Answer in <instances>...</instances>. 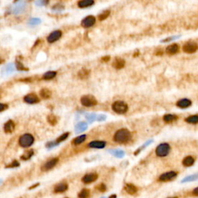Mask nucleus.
<instances>
[{
	"mask_svg": "<svg viewBox=\"0 0 198 198\" xmlns=\"http://www.w3.org/2000/svg\"><path fill=\"white\" fill-rule=\"evenodd\" d=\"M87 128H88V124H87L86 122H79L75 126V132H76L77 134H78V133H81V132L85 131Z\"/></svg>",
	"mask_w": 198,
	"mask_h": 198,
	"instance_id": "a211bd4d",
	"label": "nucleus"
},
{
	"mask_svg": "<svg viewBox=\"0 0 198 198\" xmlns=\"http://www.w3.org/2000/svg\"><path fill=\"white\" fill-rule=\"evenodd\" d=\"M20 166V163H19L16 160H14L13 162H11L9 165H8V166H6L7 168H12V167H17V166Z\"/></svg>",
	"mask_w": 198,
	"mask_h": 198,
	"instance_id": "79ce46f5",
	"label": "nucleus"
},
{
	"mask_svg": "<svg viewBox=\"0 0 198 198\" xmlns=\"http://www.w3.org/2000/svg\"><path fill=\"white\" fill-rule=\"evenodd\" d=\"M109 198H116V196L115 195V194H113V195H112V196H111Z\"/></svg>",
	"mask_w": 198,
	"mask_h": 198,
	"instance_id": "603ef678",
	"label": "nucleus"
},
{
	"mask_svg": "<svg viewBox=\"0 0 198 198\" xmlns=\"http://www.w3.org/2000/svg\"><path fill=\"white\" fill-rule=\"evenodd\" d=\"M58 161H59L58 158L51 159V160L47 161V162L42 166V170H44V171H48V170H51V169L54 168V166L57 164Z\"/></svg>",
	"mask_w": 198,
	"mask_h": 198,
	"instance_id": "9d476101",
	"label": "nucleus"
},
{
	"mask_svg": "<svg viewBox=\"0 0 198 198\" xmlns=\"http://www.w3.org/2000/svg\"><path fill=\"white\" fill-rule=\"evenodd\" d=\"M24 102L28 104H35L40 102V99L37 95L35 94H29L24 97Z\"/></svg>",
	"mask_w": 198,
	"mask_h": 198,
	"instance_id": "ddd939ff",
	"label": "nucleus"
},
{
	"mask_svg": "<svg viewBox=\"0 0 198 198\" xmlns=\"http://www.w3.org/2000/svg\"><path fill=\"white\" fill-rule=\"evenodd\" d=\"M90 195L89 190L87 189H83L79 194H78V197L79 198H88Z\"/></svg>",
	"mask_w": 198,
	"mask_h": 198,
	"instance_id": "473e14b6",
	"label": "nucleus"
},
{
	"mask_svg": "<svg viewBox=\"0 0 198 198\" xmlns=\"http://www.w3.org/2000/svg\"><path fill=\"white\" fill-rule=\"evenodd\" d=\"M95 17L93 16H88L81 21V26L84 28H89L95 23Z\"/></svg>",
	"mask_w": 198,
	"mask_h": 198,
	"instance_id": "0eeeda50",
	"label": "nucleus"
},
{
	"mask_svg": "<svg viewBox=\"0 0 198 198\" xmlns=\"http://www.w3.org/2000/svg\"><path fill=\"white\" fill-rule=\"evenodd\" d=\"M86 135H81V136H78L76 139H74V140L72 141L73 144L74 145H79V144H81L82 142H84V141H85V139H86Z\"/></svg>",
	"mask_w": 198,
	"mask_h": 198,
	"instance_id": "bb28decb",
	"label": "nucleus"
},
{
	"mask_svg": "<svg viewBox=\"0 0 198 198\" xmlns=\"http://www.w3.org/2000/svg\"><path fill=\"white\" fill-rule=\"evenodd\" d=\"M15 129V124L14 122L12 120H9L4 125V131L6 133H12Z\"/></svg>",
	"mask_w": 198,
	"mask_h": 198,
	"instance_id": "f3484780",
	"label": "nucleus"
},
{
	"mask_svg": "<svg viewBox=\"0 0 198 198\" xmlns=\"http://www.w3.org/2000/svg\"><path fill=\"white\" fill-rule=\"evenodd\" d=\"M41 23V20L39 18H32L29 20L28 24L30 26H36Z\"/></svg>",
	"mask_w": 198,
	"mask_h": 198,
	"instance_id": "72a5a7b5",
	"label": "nucleus"
},
{
	"mask_svg": "<svg viewBox=\"0 0 198 198\" xmlns=\"http://www.w3.org/2000/svg\"><path fill=\"white\" fill-rule=\"evenodd\" d=\"M6 72L8 73H11L12 71H14L15 70V65L13 64H9L7 66H6Z\"/></svg>",
	"mask_w": 198,
	"mask_h": 198,
	"instance_id": "58836bf2",
	"label": "nucleus"
},
{
	"mask_svg": "<svg viewBox=\"0 0 198 198\" xmlns=\"http://www.w3.org/2000/svg\"><path fill=\"white\" fill-rule=\"evenodd\" d=\"M170 151V146L167 143H162L159 145L156 149V155L160 157H164L169 154Z\"/></svg>",
	"mask_w": 198,
	"mask_h": 198,
	"instance_id": "20e7f679",
	"label": "nucleus"
},
{
	"mask_svg": "<svg viewBox=\"0 0 198 198\" xmlns=\"http://www.w3.org/2000/svg\"><path fill=\"white\" fill-rule=\"evenodd\" d=\"M97 189H98L99 191H101V192H104V191L106 190V186H105L104 183H101L97 186Z\"/></svg>",
	"mask_w": 198,
	"mask_h": 198,
	"instance_id": "a19ab883",
	"label": "nucleus"
},
{
	"mask_svg": "<svg viewBox=\"0 0 198 198\" xmlns=\"http://www.w3.org/2000/svg\"><path fill=\"white\" fill-rule=\"evenodd\" d=\"M40 94L41 98H44V99H48V98H50L51 97V94H51V91L50 90H48V89H46V88H43V89H41L40 91Z\"/></svg>",
	"mask_w": 198,
	"mask_h": 198,
	"instance_id": "5701e85b",
	"label": "nucleus"
},
{
	"mask_svg": "<svg viewBox=\"0 0 198 198\" xmlns=\"http://www.w3.org/2000/svg\"><path fill=\"white\" fill-rule=\"evenodd\" d=\"M33 155V150H28L22 155L21 159L22 160H28L32 157Z\"/></svg>",
	"mask_w": 198,
	"mask_h": 198,
	"instance_id": "c85d7f7f",
	"label": "nucleus"
},
{
	"mask_svg": "<svg viewBox=\"0 0 198 198\" xmlns=\"http://www.w3.org/2000/svg\"><path fill=\"white\" fill-rule=\"evenodd\" d=\"M166 53L168 54H175L179 51V46L177 44H171L170 46H168L166 49Z\"/></svg>",
	"mask_w": 198,
	"mask_h": 198,
	"instance_id": "6ab92c4d",
	"label": "nucleus"
},
{
	"mask_svg": "<svg viewBox=\"0 0 198 198\" xmlns=\"http://www.w3.org/2000/svg\"><path fill=\"white\" fill-rule=\"evenodd\" d=\"M94 4V1L92 0H82V1H79L78 2V6L80 8H86V7H89L91 6L92 5Z\"/></svg>",
	"mask_w": 198,
	"mask_h": 198,
	"instance_id": "4be33fe9",
	"label": "nucleus"
},
{
	"mask_svg": "<svg viewBox=\"0 0 198 198\" xmlns=\"http://www.w3.org/2000/svg\"><path fill=\"white\" fill-rule=\"evenodd\" d=\"M68 136H69V132H66V133L61 135V136H60V137L57 139V142L60 143V142H63V141H64L67 138Z\"/></svg>",
	"mask_w": 198,
	"mask_h": 198,
	"instance_id": "4c0bfd02",
	"label": "nucleus"
},
{
	"mask_svg": "<svg viewBox=\"0 0 198 198\" xmlns=\"http://www.w3.org/2000/svg\"><path fill=\"white\" fill-rule=\"evenodd\" d=\"M64 9V6H62V5H60V4L55 5V6H54V7H53V9L54 10H62V9Z\"/></svg>",
	"mask_w": 198,
	"mask_h": 198,
	"instance_id": "a18cd8bd",
	"label": "nucleus"
},
{
	"mask_svg": "<svg viewBox=\"0 0 198 198\" xmlns=\"http://www.w3.org/2000/svg\"><path fill=\"white\" fill-rule=\"evenodd\" d=\"M125 65V61L122 58L116 57L112 63V66L114 67L115 69H122Z\"/></svg>",
	"mask_w": 198,
	"mask_h": 198,
	"instance_id": "2eb2a0df",
	"label": "nucleus"
},
{
	"mask_svg": "<svg viewBox=\"0 0 198 198\" xmlns=\"http://www.w3.org/2000/svg\"><path fill=\"white\" fill-rule=\"evenodd\" d=\"M198 49V46L197 43L195 42H188L186 43L183 46V50L184 52L187 53V54H193V53L196 52Z\"/></svg>",
	"mask_w": 198,
	"mask_h": 198,
	"instance_id": "423d86ee",
	"label": "nucleus"
},
{
	"mask_svg": "<svg viewBox=\"0 0 198 198\" xmlns=\"http://www.w3.org/2000/svg\"><path fill=\"white\" fill-rule=\"evenodd\" d=\"M193 194L195 195V196H198V187H197V188H195L193 190Z\"/></svg>",
	"mask_w": 198,
	"mask_h": 198,
	"instance_id": "8fccbe9b",
	"label": "nucleus"
},
{
	"mask_svg": "<svg viewBox=\"0 0 198 198\" xmlns=\"http://www.w3.org/2000/svg\"><path fill=\"white\" fill-rule=\"evenodd\" d=\"M197 179H198V174H196V175H192V176H187V177H186V178L183 179V180H182V183L188 182V181H192V180H197Z\"/></svg>",
	"mask_w": 198,
	"mask_h": 198,
	"instance_id": "e433bc0d",
	"label": "nucleus"
},
{
	"mask_svg": "<svg viewBox=\"0 0 198 198\" xmlns=\"http://www.w3.org/2000/svg\"><path fill=\"white\" fill-rule=\"evenodd\" d=\"M109 60H110V57H109V56L103 57L102 58V60L103 61V62H108Z\"/></svg>",
	"mask_w": 198,
	"mask_h": 198,
	"instance_id": "de8ad7c7",
	"label": "nucleus"
},
{
	"mask_svg": "<svg viewBox=\"0 0 198 198\" xmlns=\"http://www.w3.org/2000/svg\"><path fill=\"white\" fill-rule=\"evenodd\" d=\"M97 118H98V116H97L95 114H93V113H91V114H88L86 115V119L88 120V122H94V121L97 119Z\"/></svg>",
	"mask_w": 198,
	"mask_h": 198,
	"instance_id": "c9c22d12",
	"label": "nucleus"
},
{
	"mask_svg": "<svg viewBox=\"0 0 198 198\" xmlns=\"http://www.w3.org/2000/svg\"><path fill=\"white\" fill-rule=\"evenodd\" d=\"M26 3L25 2H22V1H20V2H17L16 3V5L13 7V13L14 14H20V13H22L25 9H26Z\"/></svg>",
	"mask_w": 198,
	"mask_h": 198,
	"instance_id": "6e6552de",
	"label": "nucleus"
},
{
	"mask_svg": "<svg viewBox=\"0 0 198 198\" xmlns=\"http://www.w3.org/2000/svg\"><path fill=\"white\" fill-rule=\"evenodd\" d=\"M112 109L115 112L118 114H125L128 111V105L124 102L118 101L113 103L112 104Z\"/></svg>",
	"mask_w": 198,
	"mask_h": 198,
	"instance_id": "7ed1b4c3",
	"label": "nucleus"
},
{
	"mask_svg": "<svg viewBox=\"0 0 198 198\" xmlns=\"http://www.w3.org/2000/svg\"><path fill=\"white\" fill-rule=\"evenodd\" d=\"M98 179V174L96 173H88L82 178V182L84 183H91L94 182Z\"/></svg>",
	"mask_w": 198,
	"mask_h": 198,
	"instance_id": "f8f14e48",
	"label": "nucleus"
},
{
	"mask_svg": "<svg viewBox=\"0 0 198 198\" xmlns=\"http://www.w3.org/2000/svg\"><path fill=\"white\" fill-rule=\"evenodd\" d=\"M81 103L85 107H92L96 105L97 100L92 95H84L81 98Z\"/></svg>",
	"mask_w": 198,
	"mask_h": 198,
	"instance_id": "39448f33",
	"label": "nucleus"
},
{
	"mask_svg": "<svg viewBox=\"0 0 198 198\" xmlns=\"http://www.w3.org/2000/svg\"><path fill=\"white\" fill-rule=\"evenodd\" d=\"M106 119V116L104 115H98V118H97V120L101 122V121H104Z\"/></svg>",
	"mask_w": 198,
	"mask_h": 198,
	"instance_id": "49530a36",
	"label": "nucleus"
},
{
	"mask_svg": "<svg viewBox=\"0 0 198 198\" xmlns=\"http://www.w3.org/2000/svg\"><path fill=\"white\" fill-rule=\"evenodd\" d=\"M186 122L191 124H197L198 123V115H191L186 118Z\"/></svg>",
	"mask_w": 198,
	"mask_h": 198,
	"instance_id": "2f4dec72",
	"label": "nucleus"
},
{
	"mask_svg": "<svg viewBox=\"0 0 198 198\" xmlns=\"http://www.w3.org/2000/svg\"><path fill=\"white\" fill-rule=\"evenodd\" d=\"M68 188V186L67 183H61L57 184L55 188H54V192L55 193H63L64 191H66Z\"/></svg>",
	"mask_w": 198,
	"mask_h": 198,
	"instance_id": "412c9836",
	"label": "nucleus"
},
{
	"mask_svg": "<svg viewBox=\"0 0 198 198\" xmlns=\"http://www.w3.org/2000/svg\"><path fill=\"white\" fill-rule=\"evenodd\" d=\"M170 198H176V197H170Z\"/></svg>",
	"mask_w": 198,
	"mask_h": 198,
	"instance_id": "864d4df0",
	"label": "nucleus"
},
{
	"mask_svg": "<svg viewBox=\"0 0 198 198\" xmlns=\"http://www.w3.org/2000/svg\"><path fill=\"white\" fill-rule=\"evenodd\" d=\"M110 15V11L109 10H106L104 12H102L99 16H98V19L100 20H104L108 17V16Z\"/></svg>",
	"mask_w": 198,
	"mask_h": 198,
	"instance_id": "f704fd0d",
	"label": "nucleus"
},
{
	"mask_svg": "<svg viewBox=\"0 0 198 198\" xmlns=\"http://www.w3.org/2000/svg\"><path fill=\"white\" fill-rule=\"evenodd\" d=\"M176 119H177V116L175 115L168 114L164 115V117H163V120H164L166 122H173V121L176 120Z\"/></svg>",
	"mask_w": 198,
	"mask_h": 198,
	"instance_id": "c756f323",
	"label": "nucleus"
},
{
	"mask_svg": "<svg viewBox=\"0 0 198 198\" xmlns=\"http://www.w3.org/2000/svg\"><path fill=\"white\" fill-rule=\"evenodd\" d=\"M34 142V138L32 135L30 134H24L20 136V139H19V144L22 147H30L32 146Z\"/></svg>",
	"mask_w": 198,
	"mask_h": 198,
	"instance_id": "f03ea898",
	"label": "nucleus"
},
{
	"mask_svg": "<svg viewBox=\"0 0 198 198\" xmlns=\"http://www.w3.org/2000/svg\"><path fill=\"white\" fill-rule=\"evenodd\" d=\"M191 101L187 99V98H183V99H180V101L177 102L176 103V105L179 107V108H188L191 105Z\"/></svg>",
	"mask_w": 198,
	"mask_h": 198,
	"instance_id": "dca6fc26",
	"label": "nucleus"
},
{
	"mask_svg": "<svg viewBox=\"0 0 198 198\" xmlns=\"http://www.w3.org/2000/svg\"><path fill=\"white\" fill-rule=\"evenodd\" d=\"M194 163V159L192 156H186L183 160V164L185 166H190Z\"/></svg>",
	"mask_w": 198,
	"mask_h": 198,
	"instance_id": "a878e982",
	"label": "nucleus"
},
{
	"mask_svg": "<svg viewBox=\"0 0 198 198\" xmlns=\"http://www.w3.org/2000/svg\"><path fill=\"white\" fill-rule=\"evenodd\" d=\"M61 36H62V32L60 30H55L47 36V41L50 44H52L59 40L61 37Z\"/></svg>",
	"mask_w": 198,
	"mask_h": 198,
	"instance_id": "1a4fd4ad",
	"label": "nucleus"
},
{
	"mask_svg": "<svg viewBox=\"0 0 198 198\" xmlns=\"http://www.w3.org/2000/svg\"><path fill=\"white\" fill-rule=\"evenodd\" d=\"M108 152H110L111 154L113 155L115 157H118V158H122L123 156H125V152L120 149H113V150H109Z\"/></svg>",
	"mask_w": 198,
	"mask_h": 198,
	"instance_id": "b1692460",
	"label": "nucleus"
},
{
	"mask_svg": "<svg viewBox=\"0 0 198 198\" xmlns=\"http://www.w3.org/2000/svg\"><path fill=\"white\" fill-rule=\"evenodd\" d=\"M16 68L20 70H28V69L25 67L20 61H17L16 62Z\"/></svg>",
	"mask_w": 198,
	"mask_h": 198,
	"instance_id": "ea45409f",
	"label": "nucleus"
},
{
	"mask_svg": "<svg viewBox=\"0 0 198 198\" xmlns=\"http://www.w3.org/2000/svg\"><path fill=\"white\" fill-rule=\"evenodd\" d=\"M125 190L128 194H131V195H133V194H136L137 193V187L135 186L133 184L128 183L126 184L125 186Z\"/></svg>",
	"mask_w": 198,
	"mask_h": 198,
	"instance_id": "aec40b11",
	"label": "nucleus"
},
{
	"mask_svg": "<svg viewBox=\"0 0 198 198\" xmlns=\"http://www.w3.org/2000/svg\"><path fill=\"white\" fill-rule=\"evenodd\" d=\"M47 3H48L47 1H36V2H35V4H36V6H45V5H46Z\"/></svg>",
	"mask_w": 198,
	"mask_h": 198,
	"instance_id": "c03bdc74",
	"label": "nucleus"
},
{
	"mask_svg": "<svg viewBox=\"0 0 198 198\" xmlns=\"http://www.w3.org/2000/svg\"><path fill=\"white\" fill-rule=\"evenodd\" d=\"M131 138H132L131 132L126 128H122L115 132L114 136V141L118 143H125L130 140Z\"/></svg>",
	"mask_w": 198,
	"mask_h": 198,
	"instance_id": "f257e3e1",
	"label": "nucleus"
},
{
	"mask_svg": "<svg viewBox=\"0 0 198 198\" xmlns=\"http://www.w3.org/2000/svg\"><path fill=\"white\" fill-rule=\"evenodd\" d=\"M105 146H106V142L104 141H92L88 144V146L90 148L93 149H103L105 147Z\"/></svg>",
	"mask_w": 198,
	"mask_h": 198,
	"instance_id": "4468645a",
	"label": "nucleus"
},
{
	"mask_svg": "<svg viewBox=\"0 0 198 198\" xmlns=\"http://www.w3.org/2000/svg\"><path fill=\"white\" fill-rule=\"evenodd\" d=\"M47 121L51 125H55L57 123V118L54 115H49L47 116Z\"/></svg>",
	"mask_w": 198,
	"mask_h": 198,
	"instance_id": "7c9ffc66",
	"label": "nucleus"
},
{
	"mask_svg": "<svg viewBox=\"0 0 198 198\" xmlns=\"http://www.w3.org/2000/svg\"><path fill=\"white\" fill-rule=\"evenodd\" d=\"M57 75V72L55 71H48V72H46L44 74L43 78L45 79V80H50V79H53L54 78H55Z\"/></svg>",
	"mask_w": 198,
	"mask_h": 198,
	"instance_id": "cd10ccee",
	"label": "nucleus"
},
{
	"mask_svg": "<svg viewBox=\"0 0 198 198\" xmlns=\"http://www.w3.org/2000/svg\"><path fill=\"white\" fill-rule=\"evenodd\" d=\"M177 176V173L174 171H170V172L165 173L162 174L161 176H160L159 180L160 181H169V180H171L173 179H174L176 176Z\"/></svg>",
	"mask_w": 198,
	"mask_h": 198,
	"instance_id": "9b49d317",
	"label": "nucleus"
},
{
	"mask_svg": "<svg viewBox=\"0 0 198 198\" xmlns=\"http://www.w3.org/2000/svg\"><path fill=\"white\" fill-rule=\"evenodd\" d=\"M57 145H59V143L57 142V141H54V142H48V143L46 145V146L47 148H52V147H54V146H57Z\"/></svg>",
	"mask_w": 198,
	"mask_h": 198,
	"instance_id": "37998d69",
	"label": "nucleus"
},
{
	"mask_svg": "<svg viewBox=\"0 0 198 198\" xmlns=\"http://www.w3.org/2000/svg\"><path fill=\"white\" fill-rule=\"evenodd\" d=\"M39 185V183H36V184H35V185H33V186H30V190H31V189H33V188H34V187H36V186H37Z\"/></svg>",
	"mask_w": 198,
	"mask_h": 198,
	"instance_id": "3c124183",
	"label": "nucleus"
},
{
	"mask_svg": "<svg viewBox=\"0 0 198 198\" xmlns=\"http://www.w3.org/2000/svg\"><path fill=\"white\" fill-rule=\"evenodd\" d=\"M90 74V70L86 69V68H82L81 70L78 72V77L81 78V79H85V78H88Z\"/></svg>",
	"mask_w": 198,
	"mask_h": 198,
	"instance_id": "393cba45",
	"label": "nucleus"
},
{
	"mask_svg": "<svg viewBox=\"0 0 198 198\" xmlns=\"http://www.w3.org/2000/svg\"><path fill=\"white\" fill-rule=\"evenodd\" d=\"M1 112H3V111L5 110V109H6V108H8V106H7V104H1Z\"/></svg>",
	"mask_w": 198,
	"mask_h": 198,
	"instance_id": "09e8293b",
	"label": "nucleus"
}]
</instances>
